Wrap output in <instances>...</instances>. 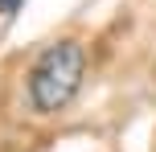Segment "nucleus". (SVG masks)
<instances>
[{"instance_id":"f257e3e1","label":"nucleus","mask_w":156,"mask_h":152,"mask_svg":"<svg viewBox=\"0 0 156 152\" xmlns=\"http://www.w3.org/2000/svg\"><path fill=\"white\" fill-rule=\"evenodd\" d=\"M82 74H86V54L78 41H54L37 54L29 70V99L41 115H54L62 107H70V99L82 87Z\"/></svg>"},{"instance_id":"f03ea898","label":"nucleus","mask_w":156,"mask_h":152,"mask_svg":"<svg viewBox=\"0 0 156 152\" xmlns=\"http://www.w3.org/2000/svg\"><path fill=\"white\" fill-rule=\"evenodd\" d=\"M16 4H21V0H0V12H12Z\"/></svg>"}]
</instances>
